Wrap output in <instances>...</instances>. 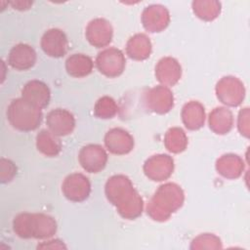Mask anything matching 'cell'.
Masks as SVG:
<instances>
[{
  "mask_svg": "<svg viewBox=\"0 0 250 250\" xmlns=\"http://www.w3.org/2000/svg\"><path fill=\"white\" fill-rule=\"evenodd\" d=\"M104 192L108 201L116 207L122 218L134 220L142 215L143 198L127 176L114 175L110 177L105 184Z\"/></svg>",
  "mask_w": 250,
  "mask_h": 250,
  "instance_id": "6da1fadb",
  "label": "cell"
},
{
  "mask_svg": "<svg viewBox=\"0 0 250 250\" xmlns=\"http://www.w3.org/2000/svg\"><path fill=\"white\" fill-rule=\"evenodd\" d=\"M185 194L175 183L161 185L149 199L146 206L147 215L154 221H167L184 203Z\"/></svg>",
  "mask_w": 250,
  "mask_h": 250,
  "instance_id": "7a4b0ae2",
  "label": "cell"
},
{
  "mask_svg": "<svg viewBox=\"0 0 250 250\" xmlns=\"http://www.w3.org/2000/svg\"><path fill=\"white\" fill-rule=\"evenodd\" d=\"M14 232L21 238H49L57 231L55 219L43 213H21L13 221Z\"/></svg>",
  "mask_w": 250,
  "mask_h": 250,
  "instance_id": "3957f363",
  "label": "cell"
},
{
  "mask_svg": "<svg viewBox=\"0 0 250 250\" xmlns=\"http://www.w3.org/2000/svg\"><path fill=\"white\" fill-rule=\"evenodd\" d=\"M7 118L17 130L33 131L41 124L43 113L40 108L30 104L22 98L13 100L7 108Z\"/></svg>",
  "mask_w": 250,
  "mask_h": 250,
  "instance_id": "277c9868",
  "label": "cell"
},
{
  "mask_svg": "<svg viewBox=\"0 0 250 250\" xmlns=\"http://www.w3.org/2000/svg\"><path fill=\"white\" fill-rule=\"evenodd\" d=\"M218 100L226 105L237 106L245 97L243 83L234 76H225L221 78L215 88Z\"/></svg>",
  "mask_w": 250,
  "mask_h": 250,
  "instance_id": "5b68a950",
  "label": "cell"
},
{
  "mask_svg": "<svg viewBox=\"0 0 250 250\" xmlns=\"http://www.w3.org/2000/svg\"><path fill=\"white\" fill-rule=\"evenodd\" d=\"M96 65L101 73L109 78L122 74L125 69L126 60L121 50L111 47L100 52L96 58Z\"/></svg>",
  "mask_w": 250,
  "mask_h": 250,
  "instance_id": "8992f818",
  "label": "cell"
},
{
  "mask_svg": "<svg viewBox=\"0 0 250 250\" xmlns=\"http://www.w3.org/2000/svg\"><path fill=\"white\" fill-rule=\"evenodd\" d=\"M144 103L147 109L158 114L169 112L174 106V96L172 91L163 85L155 86L146 91Z\"/></svg>",
  "mask_w": 250,
  "mask_h": 250,
  "instance_id": "52a82bcc",
  "label": "cell"
},
{
  "mask_svg": "<svg viewBox=\"0 0 250 250\" xmlns=\"http://www.w3.org/2000/svg\"><path fill=\"white\" fill-rule=\"evenodd\" d=\"M63 195L70 201L81 202L87 199L91 192L89 179L81 173L68 175L62 186Z\"/></svg>",
  "mask_w": 250,
  "mask_h": 250,
  "instance_id": "ba28073f",
  "label": "cell"
},
{
  "mask_svg": "<svg viewBox=\"0 0 250 250\" xmlns=\"http://www.w3.org/2000/svg\"><path fill=\"white\" fill-rule=\"evenodd\" d=\"M82 168L89 173H98L102 171L107 162V153L104 148L96 144L84 146L78 155Z\"/></svg>",
  "mask_w": 250,
  "mask_h": 250,
  "instance_id": "9c48e42d",
  "label": "cell"
},
{
  "mask_svg": "<svg viewBox=\"0 0 250 250\" xmlns=\"http://www.w3.org/2000/svg\"><path fill=\"white\" fill-rule=\"evenodd\" d=\"M174 171V160L168 154H155L147 158L144 164L146 176L155 182L167 180Z\"/></svg>",
  "mask_w": 250,
  "mask_h": 250,
  "instance_id": "30bf717a",
  "label": "cell"
},
{
  "mask_svg": "<svg viewBox=\"0 0 250 250\" xmlns=\"http://www.w3.org/2000/svg\"><path fill=\"white\" fill-rule=\"evenodd\" d=\"M85 35L91 45L97 48H102L107 46L111 42L113 29L108 21L97 18L88 23Z\"/></svg>",
  "mask_w": 250,
  "mask_h": 250,
  "instance_id": "8fae6325",
  "label": "cell"
},
{
  "mask_svg": "<svg viewBox=\"0 0 250 250\" xmlns=\"http://www.w3.org/2000/svg\"><path fill=\"white\" fill-rule=\"evenodd\" d=\"M170 21L168 10L158 4H153L145 8L142 13V22L144 27L149 32H160L164 30Z\"/></svg>",
  "mask_w": 250,
  "mask_h": 250,
  "instance_id": "7c38bea8",
  "label": "cell"
},
{
  "mask_svg": "<svg viewBox=\"0 0 250 250\" xmlns=\"http://www.w3.org/2000/svg\"><path fill=\"white\" fill-rule=\"evenodd\" d=\"M41 48L44 53L53 58L64 56L68 49V41L65 33L59 28L48 29L41 38Z\"/></svg>",
  "mask_w": 250,
  "mask_h": 250,
  "instance_id": "4fadbf2b",
  "label": "cell"
},
{
  "mask_svg": "<svg viewBox=\"0 0 250 250\" xmlns=\"http://www.w3.org/2000/svg\"><path fill=\"white\" fill-rule=\"evenodd\" d=\"M46 124L49 131L56 136H66L73 131L75 127V118L68 110L56 108L47 114Z\"/></svg>",
  "mask_w": 250,
  "mask_h": 250,
  "instance_id": "5bb4252c",
  "label": "cell"
},
{
  "mask_svg": "<svg viewBox=\"0 0 250 250\" xmlns=\"http://www.w3.org/2000/svg\"><path fill=\"white\" fill-rule=\"evenodd\" d=\"M104 145L109 152L117 155L129 153L134 147V139L122 128H112L104 136Z\"/></svg>",
  "mask_w": 250,
  "mask_h": 250,
  "instance_id": "9a60e30c",
  "label": "cell"
},
{
  "mask_svg": "<svg viewBox=\"0 0 250 250\" xmlns=\"http://www.w3.org/2000/svg\"><path fill=\"white\" fill-rule=\"evenodd\" d=\"M182 76L180 62L172 57L160 59L155 66V77L163 86H174Z\"/></svg>",
  "mask_w": 250,
  "mask_h": 250,
  "instance_id": "2e32d148",
  "label": "cell"
},
{
  "mask_svg": "<svg viewBox=\"0 0 250 250\" xmlns=\"http://www.w3.org/2000/svg\"><path fill=\"white\" fill-rule=\"evenodd\" d=\"M21 98L30 104L42 109L49 104L51 99L50 89L40 80L28 81L21 90Z\"/></svg>",
  "mask_w": 250,
  "mask_h": 250,
  "instance_id": "e0dca14e",
  "label": "cell"
},
{
  "mask_svg": "<svg viewBox=\"0 0 250 250\" xmlns=\"http://www.w3.org/2000/svg\"><path fill=\"white\" fill-rule=\"evenodd\" d=\"M8 62L17 70H27L36 62V52L27 44H17L9 53Z\"/></svg>",
  "mask_w": 250,
  "mask_h": 250,
  "instance_id": "ac0fdd59",
  "label": "cell"
},
{
  "mask_svg": "<svg viewBox=\"0 0 250 250\" xmlns=\"http://www.w3.org/2000/svg\"><path fill=\"white\" fill-rule=\"evenodd\" d=\"M217 172L227 179H237L244 170L242 158L233 153H228L218 158L216 162Z\"/></svg>",
  "mask_w": 250,
  "mask_h": 250,
  "instance_id": "d6986e66",
  "label": "cell"
},
{
  "mask_svg": "<svg viewBox=\"0 0 250 250\" xmlns=\"http://www.w3.org/2000/svg\"><path fill=\"white\" fill-rule=\"evenodd\" d=\"M181 116L183 123L188 130H198L204 125V106L197 101H190L183 106Z\"/></svg>",
  "mask_w": 250,
  "mask_h": 250,
  "instance_id": "ffe728a7",
  "label": "cell"
},
{
  "mask_svg": "<svg viewBox=\"0 0 250 250\" xmlns=\"http://www.w3.org/2000/svg\"><path fill=\"white\" fill-rule=\"evenodd\" d=\"M208 123L210 129L219 135L229 133L233 125L232 112L224 106L215 107L209 114Z\"/></svg>",
  "mask_w": 250,
  "mask_h": 250,
  "instance_id": "44dd1931",
  "label": "cell"
},
{
  "mask_svg": "<svg viewBox=\"0 0 250 250\" xmlns=\"http://www.w3.org/2000/svg\"><path fill=\"white\" fill-rule=\"evenodd\" d=\"M152 45L149 38L144 33L132 36L126 44L127 55L135 61H144L150 56Z\"/></svg>",
  "mask_w": 250,
  "mask_h": 250,
  "instance_id": "7402d4cb",
  "label": "cell"
},
{
  "mask_svg": "<svg viewBox=\"0 0 250 250\" xmlns=\"http://www.w3.org/2000/svg\"><path fill=\"white\" fill-rule=\"evenodd\" d=\"M94 62L92 59L84 54H73L65 62V69L70 76L84 77L93 70Z\"/></svg>",
  "mask_w": 250,
  "mask_h": 250,
  "instance_id": "603a6c76",
  "label": "cell"
},
{
  "mask_svg": "<svg viewBox=\"0 0 250 250\" xmlns=\"http://www.w3.org/2000/svg\"><path fill=\"white\" fill-rule=\"evenodd\" d=\"M37 149L46 156H57L62 150V143L58 136L48 130H41L36 136Z\"/></svg>",
  "mask_w": 250,
  "mask_h": 250,
  "instance_id": "cb8c5ba5",
  "label": "cell"
},
{
  "mask_svg": "<svg viewBox=\"0 0 250 250\" xmlns=\"http://www.w3.org/2000/svg\"><path fill=\"white\" fill-rule=\"evenodd\" d=\"M194 15L206 21L215 20L221 13V3L215 0H196L192 2Z\"/></svg>",
  "mask_w": 250,
  "mask_h": 250,
  "instance_id": "d4e9b609",
  "label": "cell"
},
{
  "mask_svg": "<svg viewBox=\"0 0 250 250\" xmlns=\"http://www.w3.org/2000/svg\"><path fill=\"white\" fill-rule=\"evenodd\" d=\"M165 147L172 153H180L187 148L188 137L180 127L170 128L164 137Z\"/></svg>",
  "mask_w": 250,
  "mask_h": 250,
  "instance_id": "484cf974",
  "label": "cell"
},
{
  "mask_svg": "<svg viewBox=\"0 0 250 250\" xmlns=\"http://www.w3.org/2000/svg\"><path fill=\"white\" fill-rule=\"evenodd\" d=\"M118 110V106L115 101L108 96H104L100 98L94 107V113L97 117L103 119L112 118Z\"/></svg>",
  "mask_w": 250,
  "mask_h": 250,
  "instance_id": "4316f807",
  "label": "cell"
},
{
  "mask_svg": "<svg viewBox=\"0 0 250 250\" xmlns=\"http://www.w3.org/2000/svg\"><path fill=\"white\" fill-rule=\"evenodd\" d=\"M222 248L221 239L212 233H202L196 236L191 244L190 249H220Z\"/></svg>",
  "mask_w": 250,
  "mask_h": 250,
  "instance_id": "83f0119b",
  "label": "cell"
},
{
  "mask_svg": "<svg viewBox=\"0 0 250 250\" xmlns=\"http://www.w3.org/2000/svg\"><path fill=\"white\" fill-rule=\"evenodd\" d=\"M17 173V167L15 164L6 158H1L0 160V180L1 182L7 183L10 182Z\"/></svg>",
  "mask_w": 250,
  "mask_h": 250,
  "instance_id": "f1b7e54d",
  "label": "cell"
},
{
  "mask_svg": "<svg viewBox=\"0 0 250 250\" xmlns=\"http://www.w3.org/2000/svg\"><path fill=\"white\" fill-rule=\"evenodd\" d=\"M237 127L241 135L248 138L249 137V108L245 107L239 111L238 120H237Z\"/></svg>",
  "mask_w": 250,
  "mask_h": 250,
  "instance_id": "f546056e",
  "label": "cell"
},
{
  "mask_svg": "<svg viewBox=\"0 0 250 250\" xmlns=\"http://www.w3.org/2000/svg\"><path fill=\"white\" fill-rule=\"evenodd\" d=\"M37 248H50V249H57V248H66V246L62 243V241L59 239H53L50 241H46L37 246Z\"/></svg>",
  "mask_w": 250,
  "mask_h": 250,
  "instance_id": "4dcf8cb0",
  "label": "cell"
},
{
  "mask_svg": "<svg viewBox=\"0 0 250 250\" xmlns=\"http://www.w3.org/2000/svg\"><path fill=\"white\" fill-rule=\"evenodd\" d=\"M10 4H11L15 9L20 10V11H23V10L29 9V7L32 5V2H31V1H22V0H20V1L11 2Z\"/></svg>",
  "mask_w": 250,
  "mask_h": 250,
  "instance_id": "1f68e13d",
  "label": "cell"
}]
</instances>
